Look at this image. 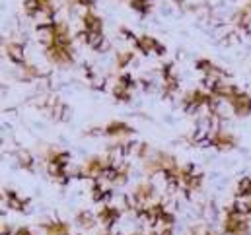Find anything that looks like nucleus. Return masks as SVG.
<instances>
[{
    "label": "nucleus",
    "instance_id": "f257e3e1",
    "mask_svg": "<svg viewBox=\"0 0 251 235\" xmlns=\"http://www.w3.org/2000/svg\"><path fill=\"white\" fill-rule=\"evenodd\" d=\"M45 162H47V171L53 181L57 183H68V162H70V154L59 150V148H49L47 154H45Z\"/></svg>",
    "mask_w": 251,
    "mask_h": 235
},
{
    "label": "nucleus",
    "instance_id": "f03ea898",
    "mask_svg": "<svg viewBox=\"0 0 251 235\" xmlns=\"http://www.w3.org/2000/svg\"><path fill=\"white\" fill-rule=\"evenodd\" d=\"M222 230L226 235H250L251 228L248 222V216L232 210L230 206L226 208V216H224V224Z\"/></svg>",
    "mask_w": 251,
    "mask_h": 235
},
{
    "label": "nucleus",
    "instance_id": "7ed1b4c3",
    "mask_svg": "<svg viewBox=\"0 0 251 235\" xmlns=\"http://www.w3.org/2000/svg\"><path fill=\"white\" fill-rule=\"evenodd\" d=\"M111 160L107 156H96V158H90L80 169H78V177H84V179H92V181H98L101 179L105 169L109 167Z\"/></svg>",
    "mask_w": 251,
    "mask_h": 235
},
{
    "label": "nucleus",
    "instance_id": "20e7f679",
    "mask_svg": "<svg viewBox=\"0 0 251 235\" xmlns=\"http://www.w3.org/2000/svg\"><path fill=\"white\" fill-rule=\"evenodd\" d=\"M179 185L181 188H185L187 192H195L201 188L202 185V173L197 171V167L193 164L187 165H181V171H179Z\"/></svg>",
    "mask_w": 251,
    "mask_h": 235
},
{
    "label": "nucleus",
    "instance_id": "39448f33",
    "mask_svg": "<svg viewBox=\"0 0 251 235\" xmlns=\"http://www.w3.org/2000/svg\"><path fill=\"white\" fill-rule=\"evenodd\" d=\"M96 214H98V220H100V228L103 232H111L115 228V224L119 222V218H121V208L113 206V204H101Z\"/></svg>",
    "mask_w": 251,
    "mask_h": 235
},
{
    "label": "nucleus",
    "instance_id": "423d86ee",
    "mask_svg": "<svg viewBox=\"0 0 251 235\" xmlns=\"http://www.w3.org/2000/svg\"><path fill=\"white\" fill-rule=\"evenodd\" d=\"M238 144L236 136L218 128V130H210V136H208V146L210 148H216L218 152H228V150H234Z\"/></svg>",
    "mask_w": 251,
    "mask_h": 235
},
{
    "label": "nucleus",
    "instance_id": "0eeeda50",
    "mask_svg": "<svg viewBox=\"0 0 251 235\" xmlns=\"http://www.w3.org/2000/svg\"><path fill=\"white\" fill-rule=\"evenodd\" d=\"M88 134H105L111 138H121V136H130L132 128H130V124H126L123 120H111L105 126H100L96 130H88Z\"/></svg>",
    "mask_w": 251,
    "mask_h": 235
},
{
    "label": "nucleus",
    "instance_id": "6e6552de",
    "mask_svg": "<svg viewBox=\"0 0 251 235\" xmlns=\"http://www.w3.org/2000/svg\"><path fill=\"white\" fill-rule=\"evenodd\" d=\"M136 51H140L142 55H158V57H162V55H166V47L156 39V37H152V35H140L138 37V45L134 47Z\"/></svg>",
    "mask_w": 251,
    "mask_h": 235
},
{
    "label": "nucleus",
    "instance_id": "1a4fd4ad",
    "mask_svg": "<svg viewBox=\"0 0 251 235\" xmlns=\"http://www.w3.org/2000/svg\"><path fill=\"white\" fill-rule=\"evenodd\" d=\"M2 198H4V204L16 212H27V206H29V200L25 196H22L20 192L12 190V188H4L2 192Z\"/></svg>",
    "mask_w": 251,
    "mask_h": 235
},
{
    "label": "nucleus",
    "instance_id": "9d476101",
    "mask_svg": "<svg viewBox=\"0 0 251 235\" xmlns=\"http://www.w3.org/2000/svg\"><path fill=\"white\" fill-rule=\"evenodd\" d=\"M197 70L204 74V78H210V80H224L228 76V72L220 66H216L212 60L208 59H199L197 60Z\"/></svg>",
    "mask_w": 251,
    "mask_h": 235
},
{
    "label": "nucleus",
    "instance_id": "9b49d317",
    "mask_svg": "<svg viewBox=\"0 0 251 235\" xmlns=\"http://www.w3.org/2000/svg\"><path fill=\"white\" fill-rule=\"evenodd\" d=\"M228 105L232 107V111H234L236 115L246 117V115H250L251 113V95L240 90V92L228 101Z\"/></svg>",
    "mask_w": 251,
    "mask_h": 235
},
{
    "label": "nucleus",
    "instance_id": "f8f14e48",
    "mask_svg": "<svg viewBox=\"0 0 251 235\" xmlns=\"http://www.w3.org/2000/svg\"><path fill=\"white\" fill-rule=\"evenodd\" d=\"M82 29L92 33H103V22L98 14H94L92 10H86L82 14Z\"/></svg>",
    "mask_w": 251,
    "mask_h": 235
},
{
    "label": "nucleus",
    "instance_id": "ddd939ff",
    "mask_svg": "<svg viewBox=\"0 0 251 235\" xmlns=\"http://www.w3.org/2000/svg\"><path fill=\"white\" fill-rule=\"evenodd\" d=\"M4 51H6L8 59L12 60L14 64H18V66L25 64V53H24V45H22V43H14V41H10V43L4 45Z\"/></svg>",
    "mask_w": 251,
    "mask_h": 235
},
{
    "label": "nucleus",
    "instance_id": "4468645a",
    "mask_svg": "<svg viewBox=\"0 0 251 235\" xmlns=\"http://www.w3.org/2000/svg\"><path fill=\"white\" fill-rule=\"evenodd\" d=\"M47 107H49V113L53 115V118H57V120L68 118V107L64 105L59 97H55V95L49 97V99H47Z\"/></svg>",
    "mask_w": 251,
    "mask_h": 235
},
{
    "label": "nucleus",
    "instance_id": "2eb2a0df",
    "mask_svg": "<svg viewBox=\"0 0 251 235\" xmlns=\"http://www.w3.org/2000/svg\"><path fill=\"white\" fill-rule=\"evenodd\" d=\"M76 224H78L80 230L88 232V230H96L100 226V220H98V214H92V212L86 210V212H80L76 216Z\"/></svg>",
    "mask_w": 251,
    "mask_h": 235
},
{
    "label": "nucleus",
    "instance_id": "dca6fc26",
    "mask_svg": "<svg viewBox=\"0 0 251 235\" xmlns=\"http://www.w3.org/2000/svg\"><path fill=\"white\" fill-rule=\"evenodd\" d=\"M128 6L138 12L140 16H146L152 12V6H154V0H128Z\"/></svg>",
    "mask_w": 251,
    "mask_h": 235
},
{
    "label": "nucleus",
    "instance_id": "f3484780",
    "mask_svg": "<svg viewBox=\"0 0 251 235\" xmlns=\"http://www.w3.org/2000/svg\"><path fill=\"white\" fill-rule=\"evenodd\" d=\"M18 162H20L22 169H27V171H33L35 169V160H33V156L27 150H20L18 152Z\"/></svg>",
    "mask_w": 251,
    "mask_h": 235
},
{
    "label": "nucleus",
    "instance_id": "a211bd4d",
    "mask_svg": "<svg viewBox=\"0 0 251 235\" xmlns=\"http://www.w3.org/2000/svg\"><path fill=\"white\" fill-rule=\"evenodd\" d=\"M113 97H115L117 101H130L132 90H128V88H125V86H121V84L115 82V86H113Z\"/></svg>",
    "mask_w": 251,
    "mask_h": 235
},
{
    "label": "nucleus",
    "instance_id": "6ab92c4d",
    "mask_svg": "<svg viewBox=\"0 0 251 235\" xmlns=\"http://www.w3.org/2000/svg\"><path fill=\"white\" fill-rule=\"evenodd\" d=\"M236 196H251V177H242L236 187Z\"/></svg>",
    "mask_w": 251,
    "mask_h": 235
},
{
    "label": "nucleus",
    "instance_id": "aec40b11",
    "mask_svg": "<svg viewBox=\"0 0 251 235\" xmlns=\"http://www.w3.org/2000/svg\"><path fill=\"white\" fill-rule=\"evenodd\" d=\"M132 60H134V53H132V51H121V53H117V57H115V62H117L119 68H126Z\"/></svg>",
    "mask_w": 251,
    "mask_h": 235
},
{
    "label": "nucleus",
    "instance_id": "412c9836",
    "mask_svg": "<svg viewBox=\"0 0 251 235\" xmlns=\"http://www.w3.org/2000/svg\"><path fill=\"white\" fill-rule=\"evenodd\" d=\"M72 6H80V8H86V10H92L94 8V0H70Z\"/></svg>",
    "mask_w": 251,
    "mask_h": 235
},
{
    "label": "nucleus",
    "instance_id": "4be33fe9",
    "mask_svg": "<svg viewBox=\"0 0 251 235\" xmlns=\"http://www.w3.org/2000/svg\"><path fill=\"white\" fill-rule=\"evenodd\" d=\"M189 235H214V234H210V232H206V230H201V228H197V230H193Z\"/></svg>",
    "mask_w": 251,
    "mask_h": 235
},
{
    "label": "nucleus",
    "instance_id": "5701e85b",
    "mask_svg": "<svg viewBox=\"0 0 251 235\" xmlns=\"http://www.w3.org/2000/svg\"><path fill=\"white\" fill-rule=\"evenodd\" d=\"M248 8H250V12H251V0H250V4H248Z\"/></svg>",
    "mask_w": 251,
    "mask_h": 235
}]
</instances>
